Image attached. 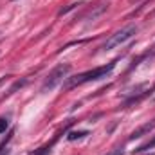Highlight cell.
I'll list each match as a JSON object with an SVG mask.
<instances>
[{"label":"cell","instance_id":"6da1fadb","mask_svg":"<svg viewBox=\"0 0 155 155\" xmlns=\"http://www.w3.org/2000/svg\"><path fill=\"white\" fill-rule=\"evenodd\" d=\"M114 69H116V61H112V63H108V65H103V67H96V69H92V71H87V72H81V74H78V76H74V78H69L67 83H65V87H67V88H74V87L85 85V83H88V81L103 79V78L108 76Z\"/></svg>","mask_w":155,"mask_h":155},{"label":"cell","instance_id":"7a4b0ae2","mask_svg":"<svg viewBox=\"0 0 155 155\" xmlns=\"http://www.w3.org/2000/svg\"><path fill=\"white\" fill-rule=\"evenodd\" d=\"M71 72V65L69 63H61V65H58V67H54L51 72H49V76L45 78V81H43V85H41V92H51V90H54L63 79H67V74Z\"/></svg>","mask_w":155,"mask_h":155},{"label":"cell","instance_id":"3957f363","mask_svg":"<svg viewBox=\"0 0 155 155\" xmlns=\"http://www.w3.org/2000/svg\"><path fill=\"white\" fill-rule=\"evenodd\" d=\"M135 33H137V27H135V25H126V27H123L121 31H117L116 35H112L110 38L107 40L105 45H103V49H105V51H110V49H114V47H119V45H123L124 41H128Z\"/></svg>","mask_w":155,"mask_h":155},{"label":"cell","instance_id":"277c9868","mask_svg":"<svg viewBox=\"0 0 155 155\" xmlns=\"http://www.w3.org/2000/svg\"><path fill=\"white\" fill-rule=\"evenodd\" d=\"M155 130V119L152 121H148V123H144V124H141L139 128H135L132 134H130V141H134V139H139V137H143V135H148L150 132H153Z\"/></svg>","mask_w":155,"mask_h":155},{"label":"cell","instance_id":"5b68a950","mask_svg":"<svg viewBox=\"0 0 155 155\" xmlns=\"http://www.w3.org/2000/svg\"><path fill=\"white\" fill-rule=\"evenodd\" d=\"M54 141H56V139H54ZM54 141H52L51 144H47V146H41V148H38V150L31 152L29 155H49V153H51V148H52V144H54Z\"/></svg>","mask_w":155,"mask_h":155},{"label":"cell","instance_id":"8992f818","mask_svg":"<svg viewBox=\"0 0 155 155\" xmlns=\"http://www.w3.org/2000/svg\"><path fill=\"white\" fill-rule=\"evenodd\" d=\"M85 135H88V132H87V130H79V132H71V134L67 135V139H69V141H76V139H81V137H85Z\"/></svg>","mask_w":155,"mask_h":155},{"label":"cell","instance_id":"52a82bcc","mask_svg":"<svg viewBox=\"0 0 155 155\" xmlns=\"http://www.w3.org/2000/svg\"><path fill=\"white\" fill-rule=\"evenodd\" d=\"M152 148H155V139L148 141V143H144L143 146H139V148L135 150V153H141V152H146V150H152Z\"/></svg>","mask_w":155,"mask_h":155},{"label":"cell","instance_id":"ba28073f","mask_svg":"<svg viewBox=\"0 0 155 155\" xmlns=\"http://www.w3.org/2000/svg\"><path fill=\"white\" fill-rule=\"evenodd\" d=\"M9 139H11V135L5 139V143H2V144H0V155H7V153H9V148H7V141H9Z\"/></svg>","mask_w":155,"mask_h":155},{"label":"cell","instance_id":"9c48e42d","mask_svg":"<svg viewBox=\"0 0 155 155\" xmlns=\"http://www.w3.org/2000/svg\"><path fill=\"white\" fill-rule=\"evenodd\" d=\"M7 126H9V121L5 117H0V134H4L7 130Z\"/></svg>","mask_w":155,"mask_h":155},{"label":"cell","instance_id":"30bf717a","mask_svg":"<svg viewBox=\"0 0 155 155\" xmlns=\"http://www.w3.org/2000/svg\"><path fill=\"white\" fill-rule=\"evenodd\" d=\"M124 152H123V148H119V150H116V152H110L108 155H123Z\"/></svg>","mask_w":155,"mask_h":155}]
</instances>
